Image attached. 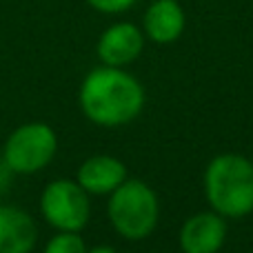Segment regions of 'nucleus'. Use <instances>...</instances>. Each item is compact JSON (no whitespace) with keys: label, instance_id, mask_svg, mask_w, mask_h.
I'll list each match as a JSON object with an SVG mask.
<instances>
[{"label":"nucleus","instance_id":"nucleus-1","mask_svg":"<svg viewBox=\"0 0 253 253\" xmlns=\"http://www.w3.org/2000/svg\"><path fill=\"white\" fill-rule=\"evenodd\" d=\"M78 102L93 125L123 126L140 116L144 107V89L123 67L102 65L84 76Z\"/></svg>","mask_w":253,"mask_h":253},{"label":"nucleus","instance_id":"nucleus-2","mask_svg":"<svg viewBox=\"0 0 253 253\" xmlns=\"http://www.w3.org/2000/svg\"><path fill=\"white\" fill-rule=\"evenodd\" d=\"M205 193L222 218H245L253 211V162L238 153L215 156L205 169Z\"/></svg>","mask_w":253,"mask_h":253},{"label":"nucleus","instance_id":"nucleus-3","mask_svg":"<svg viewBox=\"0 0 253 253\" xmlns=\"http://www.w3.org/2000/svg\"><path fill=\"white\" fill-rule=\"evenodd\" d=\"M109 196L107 215L118 236L126 240H144L151 236L158 224L160 205L156 191L147 182L126 178Z\"/></svg>","mask_w":253,"mask_h":253},{"label":"nucleus","instance_id":"nucleus-4","mask_svg":"<svg viewBox=\"0 0 253 253\" xmlns=\"http://www.w3.org/2000/svg\"><path fill=\"white\" fill-rule=\"evenodd\" d=\"M58 151L56 131L44 123H27L9 133L2 147V160L9 171L31 175L42 171Z\"/></svg>","mask_w":253,"mask_h":253},{"label":"nucleus","instance_id":"nucleus-5","mask_svg":"<svg viewBox=\"0 0 253 253\" xmlns=\"http://www.w3.org/2000/svg\"><path fill=\"white\" fill-rule=\"evenodd\" d=\"M40 213L58 231H83L91 215L89 193L74 180H53L42 189Z\"/></svg>","mask_w":253,"mask_h":253},{"label":"nucleus","instance_id":"nucleus-6","mask_svg":"<svg viewBox=\"0 0 253 253\" xmlns=\"http://www.w3.org/2000/svg\"><path fill=\"white\" fill-rule=\"evenodd\" d=\"M144 49V31H140L131 22H116L109 29L102 31L98 40V58L102 65L126 67L142 53Z\"/></svg>","mask_w":253,"mask_h":253},{"label":"nucleus","instance_id":"nucleus-7","mask_svg":"<svg viewBox=\"0 0 253 253\" xmlns=\"http://www.w3.org/2000/svg\"><path fill=\"white\" fill-rule=\"evenodd\" d=\"M227 238V222L215 211L196 213L180 229V249L184 253H218Z\"/></svg>","mask_w":253,"mask_h":253},{"label":"nucleus","instance_id":"nucleus-8","mask_svg":"<svg viewBox=\"0 0 253 253\" xmlns=\"http://www.w3.org/2000/svg\"><path fill=\"white\" fill-rule=\"evenodd\" d=\"M126 180V167L114 156H91L80 165L76 182L89 196H109Z\"/></svg>","mask_w":253,"mask_h":253},{"label":"nucleus","instance_id":"nucleus-9","mask_svg":"<svg viewBox=\"0 0 253 253\" xmlns=\"http://www.w3.org/2000/svg\"><path fill=\"white\" fill-rule=\"evenodd\" d=\"M36 240L34 218L20 207L0 205V253H31Z\"/></svg>","mask_w":253,"mask_h":253},{"label":"nucleus","instance_id":"nucleus-10","mask_svg":"<svg viewBox=\"0 0 253 253\" xmlns=\"http://www.w3.org/2000/svg\"><path fill=\"white\" fill-rule=\"evenodd\" d=\"M184 9L178 0H153L144 11V36L156 44H171L184 31Z\"/></svg>","mask_w":253,"mask_h":253},{"label":"nucleus","instance_id":"nucleus-11","mask_svg":"<svg viewBox=\"0 0 253 253\" xmlns=\"http://www.w3.org/2000/svg\"><path fill=\"white\" fill-rule=\"evenodd\" d=\"M42 253H87V247L80 238V231H58L44 245Z\"/></svg>","mask_w":253,"mask_h":253},{"label":"nucleus","instance_id":"nucleus-12","mask_svg":"<svg viewBox=\"0 0 253 253\" xmlns=\"http://www.w3.org/2000/svg\"><path fill=\"white\" fill-rule=\"evenodd\" d=\"M100 13H123L135 4V0H87Z\"/></svg>","mask_w":253,"mask_h":253},{"label":"nucleus","instance_id":"nucleus-13","mask_svg":"<svg viewBox=\"0 0 253 253\" xmlns=\"http://www.w3.org/2000/svg\"><path fill=\"white\" fill-rule=\"evenodd\" d=\"M87 253H118V251L111 249V247H93V249L87 251Z\"/></svg>","mask_w":253,"mask_h":253}]
</instances>
